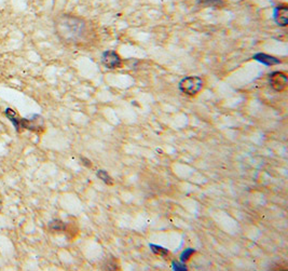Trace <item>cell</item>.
Wrapping results in <instances>:
<instances>
[{
    "mask_svg": "<svg viewBox=\"0 0 288 271\" xmlns=\"http://www.w3.org/2000/svg\"><path fill=\"white\" fill-rule=\"evenodd\" d=\"M254 60L258 61L259 63H263L265 65L272 66V65H277L281 63V61L279 59H276L274 56H271L265 53H257L254 55Z\"/></svg>",
    "mask_w": 288,
    "mask_h": 271,
    "instance_id": "obj_7",
    "label": "cell"
},
{
    "mask_svg": "<svg viewBox=\"0 0 288 271\" xmlns=\"http://www.w3.org/2000/svg\"><path fill=\"white\" fill-rule=\"evenodd\" d=\"M193 254H195V249H192V248L186 249V251L182 252V254L180 255V262L185 263V262H187V260H189Z\"/></svg>",
    "mask_w": 288,
    "mask_h": 271,
    "instance_id": "obj_12",
    "label": "cell"
},
{
    "mask_svg": "<svg viewBox=\"0 0 288 271\" xmlns=\"http://www.w3.org/2000/svg\"><path fill=\"white\" fill-rule=\"evenodd\" d=\"M102 63L108 69L119 68L122 64V60L116 51H105L102 55Z\"/></svg>",
    "mask_w": 288,
    "mask_h": 271,
    "instance_id": "obj_4",
    "label": "cell"
},
{
    "mask_svg": "<svg viewBox=\"0 0 288 271\" xmlns=\"http://www.w3.org/2000/svg\"><path fill=\"white\" fill-rule=\"evenodd\" d=\"M173 267H174V269L175 270H187V268H186V266L185 265H179L178 263H173Z\"/></svg>",
    "mask_w": 288,
    "mask_h": 271,
    "instance_id": "obj_13",
    "label": "cell"
},
{
    "mask_svg": "<svg viewBox=\"0 0 288 271\" xmlns=\"http://www.w3.org/2000/svg\"><path fill=\"white\" fill-rule=\"evenodd\" d=\"M150 248L153 249V252L156 255H160V256H165V255L169 254V251L166 248H163L158 246H155V244H150Z\"/></svg>",
    "mask_w": 288,
    "mask_h": 271,
    "instance_id": "obj_11",
    "label": "cell"
},
{
    "mask_svg": "<svg viewBox=\"0 0 288 271\" xmlns=\"http://www.w3.org/2000/svg\"><path fill=\"white\" fill-rule=\"evenodd\" d=\"M66 226L67 225L64 222L59 221V220H54L49 224L50 229H52V230H55V231H64L66 229Z\"/></svg>",
    "mask_w": 288,
    "mask_h": 271,
    "instance_id": "obj_9",
    "label": "cell"
},
{
    "mask_svg": "<svg viewBox=\"0 0 288 271\" xmlns=\"http://www.w3.org/2000/svg\"><path fill=\"white\" fill-rule=\"evenodd\" d=\"M204 82L200 77H186L179 82V90L188 96H195L202 90Z\"/></svg>",
    "mask_w": 288,
    "mask_h": 271,
    "instance_id": "obj_3",
    "label": "cell"
},
{
    "mask_svg": "<svg viewBox=\"0 0 288 271\" xmlns=\"http://www.w3.org/2000/svg\"><path fill=\"white\" fill-rule=\"evenodd\" d=\"M6 116L12 122L13 126L17 129V131H20L21 129L29 130L31 132L41 133L44 131V120L39 114H35L29 119L20 118L18 113L13 109L7 108L6 109Z\"/></svg>",
    "mask_w": 288,
    "mask_h": 271,
    "instance_id": "obj_2",
    "label": "cell"
},
{
    "mask_svg": "<svg viewBox=\"0 0 288 271\" xmlns=\"http://www.w3.org/2000/svg\"><path fill=\"white\" fill-rule=\"evenodd\" d=\"M198 3L202 7L211 8H222L226 4L223 0H198Z\"/></svg>",
    "mask_w": 288,
    "mask_h": 271,
    "instance_id": "obj_8",
    "label": "cell"
},
{
    "mask_svg": "<svg viewBox=\"0 0 288 271\" xmlns=\"http://www.w3.org/2000/svg\"><path fill=\"white\" fill-rule=\"evenodd\" d=\"M81 160L83 161V162H85V163H86V165H87V166H91V161H89L88 159H86V158H83V157L81 158Z\"/></svg>",
    "mask_w": 288,
    "mask_h": 271,
    "instance_id": "obj_14",
    "label": "cell"
},
{
    "mask_svg": "<svg viewBox=\"0 0 288 271\" xmlns=\"http://www.w3.org/2000/svg\"><path fill=\"white\" fill-rule=\"evenodd\" d=\"M270 86L273 90L281 92L283 90H285L287 87V82H288V77L286 74L282 71H274L272 72L270 75Z\"/></svg>",
    "mask_w": 288,
    "mask_h": 271,
    "instance_id": "obj_5",
    "label": "cell"
},
{
    "mask_svg": "<svg viewBox=\"0 0 288 271\" xmlns=\"http://www.w3.org/2000/svg\"><path fill=\"white\" fill-rule=\"evenodd\" d=\"M97 176L99 177V179H101L105 184H108V185H112L113 183H112V179L111 177V175H109L107 172H105V171H98L97 172Z\"/></svg>",
    "mask_w": 288,
    "mask_h": 271,
    "instance_id": "obj_10",
    "label": "cell"
},
{
    "mask_svg": "<svg viewBox=\"0 0 288 271\" xmlns=\"http://www.w3.org/2000/svg\"><path fill=\"white\" fill-rule=\"evenodd\" d=\"M1 210H2V202L0 201V212H1Z\"/></svg>",
    "mask_w": 288,
    "mask_h": 271,
    "instance_id": "obj_15",
    "label": "cell"
},
{
    "mask_svg": "<svg viewBox=\"0 0 288 271\" xmlns=\"http://www.w3.org/2000/svg\"><path fill=\"white\" fill-rule=\"evenodd\" d=\"M54 30L62 43L69 45L85 44L91 35V28L85 19L67 13L54 19Z\"/></svg>",
    "mask_w": 288,
    "mask_h": 271,
    "instance_id": "obj_1",
    "label": "cell"
},
{
    "mask_svg": "<svg viewBox=\"0 0 288 271\" xmlns=\"http://www.w3.org/2000/svg\"><path fill=\"white\" fill-rule=\"evenodd\" d=\"M274 21L275 23L282 26V27H285L288 24V7L286 4H280L274 9Z\"/></svg>",
    "mask_w": 288,
    "mask_h": 271,
    "instance_id": "obj_6",
    "label": "cell"
}]
</instances>
